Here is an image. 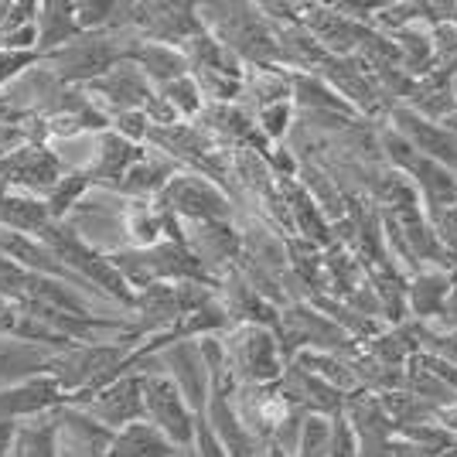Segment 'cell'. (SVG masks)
Masks as SVG:
<instances>
[{"label":"cell","mask_w":457,"mask_h":457,"mask_svg":"<svg viewBox=\"0 0 457 457\" xmlns=\"http://www.w3.org/2000/svg\"><path fill=\"white\" fill-rule=\"evenodd\" d=\"M127 58V48L116 38L93 31V35H79L65 48H58L52 55L41 58V65L62 82V86H86L93 79L106 76L116 62Z\"/></svg>","instance_id":"1"},{"label":"cell","mask_w":457,"mask_h":457,"mask_svg":"<svg viewBox=\"0 0 457 457\" xmlns=\"http://www.w3.org/2000/svg\"><path fill=\"white\" fill-rule=\"evenodd\" d=\"M140 400H144V420L147 423H154L174 447H191V440H195V413L185 403V396L178 393V386L161 369L140 372Z\"/></svg>","instance_id":"2"},{"label":"cell","mask_w":457,"mask_h":457,"mask_svg":"<svg viewBox=\"0 0 457 457\" xmlns=\"http://www.w3.org/2000/svg\"><path fill=\"white\" fill-rule=\"evenodd\" d=\"M62 174H65L62 164L45 144H24L18 151L0 157V188L21 191V195H31L41 202L52 195Z\"/></svg>","instance_id":"3"},{"label":"cell","mask_w":457,"mask_h":457,"mask_svg":"<svg viewBox=\"0 0 457 457\" xmlns=\"http://www.w3.org/2000/svg\"><path fill=\"white\" fill-rule=\"evenodd\" d=\"M161 212L181 215L185 222H219L228 215V202L202 174H174L161 191Z\"/></svg>","instance_id":"4"},{"label":"cell","mask_w":457,"mask_h":457,"mask_svg":"<svg viewBox=\"0 0 457 457\" xmlns=\"http://www.w3.org/2000/svg\"><path fill=\"white\" fill-rule=\"evenodd\" d=\"M157 362L168 365V379L178 386V393L185 396V403L191 406L195 417L205 413L212 396V372L205 359H202V348L191 338H181V342H168V348L157 352Z\"/></svg>","instance_id":"5"},{"label":"cell","mask_w":457,"mask_h":457,"mask_svg":"<svg viewBox=\"0 0 457 457\" xmlns=\"http://www.w3.org/2000/svg\"><path fill=\"white\" fill-rule=\"evenodd\" d=\"M86 99L99 106V110H110V113H127V110H147V103H151L154 89L151 82L144 79V72L137 69L134 62H116L113 69L106 72V76L93 79V82H86Z\"/></svg>","instance_id":"6"},{"label":"cell","mask_w":457,"mask_h":457,"mask_svg":"<svg viewBox=\"0 0 457 457\" xmlns=\"http://www.w3.org/2000/svg\"><path fill=\"white\" fill-rule=\"evenodd\" d=\"M69 406L82 410L86 417L96 420L99 427H106V430L113 434V430L127 427V423H134V420H144L140 376H130V372H123L120 379L106 382L103 389H96L93 396H86V400H79V403H69Z\"/></svg>","instance_id":"7"},{"label":"cell","mask_w":457,"mask_h":457,"mask_svg":"<svg viewBox=\"0 0 457 457\" xmlns=\"http://www.w3.org/2000/svg\"><path fill=\"white\" fill-rule=\"evenodd\" d=\"M222 348H226V362L236 365V372L246 382H270L280 376L277 342L270 338V331L256 328V324L236 328Z\"/></svg>","instance_id":"8"},{"label":"cell","mask_w":457,"mask_h":457,"mask_svg":"<svg viewBox=\"0 0 457 457\" xmlns=\"http://www.w3.org/2000/svg\"><path fill=\"white\" fill-rule=\"evenodd\" d=\"M62 403H65V393L58 389V382L52 376H35V379H24L18 386L0 389V420L21 423V420L58 410Z\"/></svg>","instance_id":"9"},{"label":"cell","mask_w":457,"mask_h":457,"mask_svg":"<svg viewBox=\"0 0 457 457\" xmlns=\"http://www.w3.org/2000/svg\"><path fill=\"white\" fill-rule=\"evenodd\" d=\"M52 355L55 352L45 348V345H31L0 335V389L18 386L24 379H35V376H48Z\"/></svg>","instance_id":"10"},{"label":"cell","mask_w":457,"mask_h":457,"mask_svg":"<svg viewBox=\"0 0 457 457\" xmlns=\"http://www.w3.org/2000/svg\"><path fill=\"white\" fill-rule=\"evenodd\" d=\"M127 62H134L137 69L144 72L147 82H157V86H168L174 79L191 76V65L181 48L174 45H161V41H140L127 52Z\"/></svg>","instance_id":"11"},{"label":"cell","mask_w":457,"mask_h":457,"mask_svg":"<svg viewBox=\"0 0 457 457\" xmlns=\"http://www.w3.org/2000/svg\"><path fill=\"white\" fill-rule=\"evenodd\" d=\"M35 52L38 58L52 55L58 48H65L69 41H76L82 31H79L76 24V11H72V4H65V0H48V4H38V14H35Z\"/></svg>","instance_id":"12"},{"label":"cell","mask_w":457,"mask_h":457,"mask_svg":"<svg viewBox=\"0 0 457 457\" xmlns=\"http://www.w3.org/2000/svg\"><path fill=\"white\" fill-rule=\"evenodd\" d=\"M171 440L164 437L154 423L147 420H134L127 427L113 430L110 437V447H106V457H174Z\"/></svg>","instance_id":"13"},{"label":"cell","mask_w":457,"mask_h":457,"mask_svg":"<svg viewBox=\"0 0 457 457\" xmlns=\"http://www.w3.org/2000/svg\"><path fill=\"white\" fill-rule=\"evenodd\" d=\"M48 209L41 198L21 195V191L0 188V228L11 232H24V236H38L41 228L48 226Z\"/></svg>","instance_id":"14"},{"label":"cell","mask_w":457,"mask_h":457,"mask_svg":"<svg viewBox=\"0 0 457 457\" xmlns=\"http://www.w3.org/2000/svg\"><path fill=\"white\" fill-rule=\"evenodd\" d=\"M171 178H174V164H168L164 157L144 154L134 168L120 178L116 191H123V195H130V198H140V202H144L147 195H161Z\"/></svg>","instance_id":"15"},{"label":"cell","mask_w":457,"mask_h":457,"mask_svg":"<svg viewBox=\"0 0 457 457\" xmlns=\"http://www.w3.org/2000/svg\"><path fill=\"white\" fill-rule=\"evenodd\" d=\"M11 457H58L55 410H48V413H41V417L21 420Z\"/></svg>","instance_id":"16"},{"label":"cell","mask_w":457,"mask_h":457,"mask_svg":"<svg viewBox=\"0 0 457 457\" xmlns=\"http://www.w3.org/2000/svg\"><path fill=\"white\" fill-rule=\"evenodd\" d=\"M161 99L171 106L174 116H195L202 113V89H198V82L191 76H181L168 82V86H161Z\"/></svg>","instance_id":"17"},{"label":"cell","mask_w":457,"mask_h":457,"mask_svg":"<svg viewBox=\"0 0 457 457\" xmlns=\"http://www.w3.org/2000/svg\"><path fill=\"white\" fill-rule=\"evenodd\" d=\"M400 123L406 127V134H410L420 144V151L440 154V157H451V161L457 157L454 144H451V140H447L444 134H437L434 127H427L423 120H417V116H410V113H400Z\"/></svg>","instance_id":"18"},{"label":"cell","mask_w":457,"mask_h":457,"mask_svg":"<svg viewBox=\"0 0 457 457\" xmlns=\"http://www.w3.org/2000/svg\"><path fill=\"white\" fill-rule=\"evenodd\" d=\"M116 7L120 4H110V0H82V4H72L76 11V24L82 35H93L103 24H110L116 18Z\"/></svg>","instance_id":"19"},{"label":"cell","mask_w":457,"mask_h":457,"mask_svg":"<svg viewBox=\"0 0 457 457\" xmlns=\"http://www.w3.org/2000/svg\"><path fill=\"white\" fill-rule=\"evenodd\" d=\"M331 444V427L321 417H307L304 434H301V457H328Z\"/></svg>","instance_id":"20"},{"label":"cell","mask_w":457,"mask_h":457,"mask_svg":"<svg viewBox=\"0 0 457 457\" xmlns=\"http://www.w3.org/2000/svg\"><path fill=\"white\" fill-rule=\"evenodd\" d=\"M113 134L123 137V140H130V144H144L147 134H151V120L140 113V110H127V113H113Z\"/></svg>","instance_id":"21"},{"label":"cell","mask_w":457,"mask_h":457,"mask_svg":"<svg viewBox=\"0 0 457 457\" xmlns=\"http://www.w3.org/2000/svg\"><path fill=\"white\" fill-rule=\"evenodd\" d=\"M413 294H417L420 314H430L440 307V297H447V284H444V277H420Z\"/></svg>","instance_id":"22"},{"label":"cell","mask_w":457,"mask_h":457,"mask_svg":"<svg viewBox=\"0 0 457 457\" xmlns=\"http://www.w3.org/2000/svg\"><path fill=\"white\" fill-rule=\"evenodd\" d=\"M260 120H263V130L270 137H280L287 130V106L284 103H270L260 110Z\"/></svg>","instance_id":"23"},{"label":"cell","mask_w":457,"mask_h":457,"mask_svg":"<svg viewBox=\"0 0 457 457\" xmlns=\"http://www.w3.org/2000/svg\"><path fill=\"white\" fill-rule=\"evenodd\" d=\"M14 434H18V423L14 420H0V457H11V451H14Z\"/></svg>","instance_id":"24"},{"label":"cell","mask_w":457,"mask_h":457,"mask_svg":"<svg viewBox=\"0 0 457 457\" xmlns=\"http://www.w3.org/2000/svg\"><path fill=\"white\" fill-rule=\"evenodd\" d=\"M440 420H444V427H451V430H457V406H451V410H444V413H440Z\"/></svg>","instance_id":"25"},{"label":"cell","mask_w":457,"mask_h":457,"mask_svg":"<svg viewBox=\"0 0 457 457\" xmlns=\"http://www.w3.org/2000/svg\"><path fill=\"white\" fill-rule=\"evenodd\" d=\"M454 96H457V72H454Z\"/></svg>","instance_id":"26"}]
</instances>
